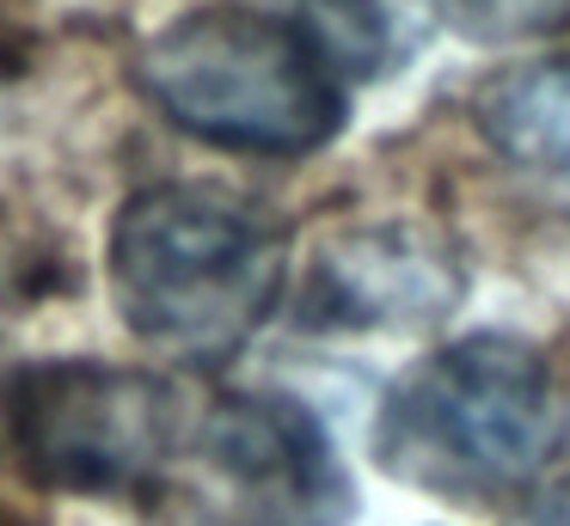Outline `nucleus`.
Returning <instances> with one entry per match:
<instances>
[{
  "label": "nucleus",
  "instance_id": "obj_1",
  "mask_svg": "<svg viewBox=\"0 0 570 526\" xmlns=\"http://www.w3.org/2000/svg\"><path fill=\"white\" fill-rule=\"evenodd\" d=\"M570 404L552 361L521 337H460L411 367L381 404L374 459L448 502H515L564 459Z\"/></svg>",
  "mask_w": 570,
  "mask_h": 526
},
{
  "label": "nucleus",
  "instance_id": "obj_2",
  "mask_svg": "<svg viewBox=\"0 0 570 526\" xmlns=\"http://www.w3.org/2000/svg\"><path fill=\"white\" fill-rule=\"evenodd\" d=\"M283 227L222 183H148L111 220V294L141 343L190 361L234 355L283 300Z\"/></svg>",
  "mask_w": 570,
  "mask_h": 526
},
{
  "label": "nucleus",
  "instance_id": "obj_3",
  "mask_svg": "<svg viewBox=\"0 0 570 526\" xmlns=\"http://www.w3.org/2000/svg\"><path fill=\"white\" fill-rule=\"evenodd\" d=\"M141 92L222 153L307 159L344 122L337 80L295 24L246 7H203L148 37Z\"/></svg>",
  "mask_w": 570,
  "mask_h": 526
},
{
  "label": "nucleus",
  "instance_id": "obj_4",
  "mask_svg": "<svg viewBox=\"0 0 570 526\" xmlns=\"http://www.w3.org/2000/svg\"><path fill=\"white\" fill-rule=\"evenodd\" d=\"M0 423L38 484L154 502L190 447L197 404L154 367L31 361L0 391Z\"/></svg>",
  "mask_w": 570,
  "mask_h": 526
},
{
  "label": "nucleus",
  "instance_id": "obj_5",
  "mask_svg": "<svg viewBox=\"0 0 570 526\" xmlns=\"http://www.w3.org/2000/svg\"><path fill=\"white\" fill-rule=\"evenodd\" d=\"M160 508L178 526H344L350 484L320 416L276 391H234L197 410Z\"/></svg>",
  "mask_w": 570,
  "mask_h": 526
},
{
  "label": "nucleus",
  "instance_id": "obj_6",
  "mask_svg": "<svg viewBox=\"0 0 570 526\" xmlns=\"http://www.w3.org/2000/svg\"><path fill=\"white\" fill-rule=\"evenodd\" d=\"M466 300V264L448 232L423 220H362L320 239L301 288L307 330H430Z\"/></svg>",
  "mask_w": 570,
  "mask_h": 526
},
{
  "label": "nucleus",
  "instance_id": "obj_7",
  "mask_svg": "<svg viewBox=\"0 0 570 526\" xmlns=\"http://www.w3.org/2000/svg\"><path fill=\"white\" fill-rule=\"evenodd\" d=\"M472 122L509 166L570 178V61H533L484 80L472 92Z\"/></svg>",
  "mask_w": 570,
  "mask_h": 526
},
{
  "label": "nucleus",
  "instance_id": "obj_8",
  "mask_svg": "<svg viewBox=\"0 0 570 526\" xmlns=\"http://www.w3.org/2000/svg\"><path fill=\"white\" fill-rule=\"evenodd\" d=\"M301 37L313 43V56L337 73H386L399 61V19L393 0H307Z\"/></svg>",
  "mask_w": 570,
  "mask_h": 526
},
{
  "label": "nucleus",
  "instance_id": "obj_9",
  "mask_svg": "<svg viewBox=\"0 0 570 526\" xmlns=\"http://www.w3.org/2000/svg\"><path fill=\"white\" fill-rule=\"evenodd\" d=\"M435 7L460 37L479 43H521L570 24V0H435Z\"/></svg>",
  "mask_w": 570,
  "mask_h": 526
},
{
  "label": "nucleus",
  "instance_id": "obj_10",
  "mask_svg": "<svg viewBox=\"0 0 570 526\" xmlns=\"http://www.w3.org/2000/svg\"><path fill=\"white\" fill-rule=\"evenodd\" d=\"M521 526H570V477H552V484L528 502Z\"/></svg>",
  "mask_w": 570,
  "mask_h": 526
},
{
  "label": "nucleus",
  "instance_id": "obj_11",
  "mask_svg": "<svg viewBox=\"0 0 570 526\" xmlns=\"http://www.w3.org/2000/svg\"><path fill=\"white\" fill-rule=\"evenodd\" d=\"M26 276H31V251H26V239H19L7 220H0V294H13V288H26Z\"/></svg>",
  "mask_w": 570,
  "mask_h": 526
},
{
  "label": "nucleus",
  "instance_id": "obj_12",
  "mask_svg": "<svg viewBox=\"0 0 570 526\" xmlns=\"http://www.w3.org/2000/svg\"><path fill=\"white\" fill-rule=\"evenodd\" d=\"M0 526H43V520H31V514H19V508H7V502H0Z\"/></svg>",
  "mask_w": 570,
  "mask_h": 526
}]
</instances>
